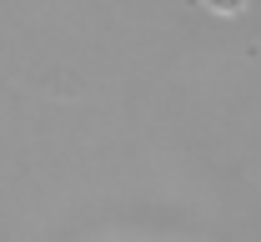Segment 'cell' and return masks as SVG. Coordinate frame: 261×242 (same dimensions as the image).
Returning a JSON list of instances; mask_svg holds the SVG:
<instances>
[{
  "label": "cell",
  "instance_id": "cell-1",
  "mask_svg": "<svg viewBox=\"0 0 261 242\" xmlns=\"http://www.w3.org/2000/svg\"><path fill=\"white\" fill-rule=\"evenodd\" d=\"M206 10H216V15H236V10H246V0H201Z\"/></svg>",
  "mask_w": 261,
  "mask_h": 242
}]
</instances>
